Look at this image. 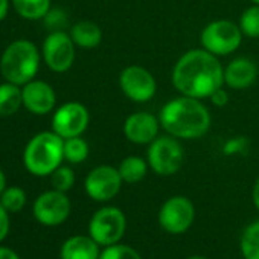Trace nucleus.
Wrapping results in <instances>:
<instances>
[{"mask_svg":"<svg viewBox=\"0 0 259 259\" xmlns=\"http://www.w3.org/2000/svg\"><path fill=\"white\" fill-rule=\"evenodd\" d=\"M171 79L182 95L204 99L224 85V67L206 49H191L176 63Z\"/></svg>","mask_w":259,"mask_h":259,"instance_id":"f257e3e1","label":"nucleus"},{"mask_svg":"<svg viewBox=\"0 0 259 259\" xmlns=\"http://www.w3.org/2000/svg\"><path fill=\"white\" fill-rule=\"evenodd\" d=\"M159 120L169 136L185 141L203 138L212 123L207 107L200 99L185 95L168 101L159 113Z\"/></svg>","mask_w":259,"mask_h":259,"instance_id":"f03ea898","label":"nucleus"},{"mask_svg":"<svg viewBox=\"0 0 259 259\" xmlns=\"http://www.w3.org/2000/svg\"><path fill=\"white\" fill-rule=\"evenodd\" d=\"M64 159V139L55 132L35 135L23 153L25 168L37 177L51 176Z\"/></svg>","mask_w":259,"mask_h":259,"instance_id":"7ed1b4c3","label":"nucleus"},{"mask_svg":"<svg viewBox=\"0 0 259 259\" xmlns=\"http://www.w3.org/2000/svg\"><path fill=\"white\" fill-rule=\"evenodd\" d=\"M40 67V52L29 40L13 41L0 58V72L8 82L25 85L32 81Z\"/></svg>","mask_w":259,"mask_h":259,"instance_id":"20e7f679","label":"nucleus"},{"mask_svg":"<svg viewBox=\"0 0 259 259\" xmlns=\"http://www.w3.org/2000/svg\"><path fill=\"white\" fill-rule=\"evenodd\" d=\"M147 162L157 176H174L185 163V150L179 139L159 136L148 145Z\"/></svg>","mask_w":259,"mask_h":259,"instance_id":"39448f33","label":"nucleus"},{"mask_svg":"<svg viewBox=\"0 0 259 259\" xmlns=\"http://www.w3.org/2000/svg\"><path fill=\"white\" fill-rule=\"evenodd\" d=\"M242 37L239 25L230 20H213L203 28L200 41L203 49L215 57H226L241 46Z\"/></svg>","mask_w":259,"mask_h":259,"instance_id":"423d86ee","label":"nucleus"},{"mask_svg":"<svg viewBox=\"0 0 259 259\" xmlns=\"http://www.w3.org/2000/svg\"><path fill=\"white\" fill-rule=\"evenodd\" d=\"M126 229V218L123 212L113 206H105L96 210L89 223V235L99 245L117 244Z\"/></svg>","mask_w":259,"mask_h":259,"instance_id":"0eeeda50","label":"nucleus"},{"mask_svg":"<svg viewBox=\"0 0 259 259\" xmlns=\"http://www.w3.org/2000/svg\"><path fill=\"white\" fill-rule=\"evenodd\" d=\"M120 92L133 102L144 104L154 98L157 82L153 73L142 66H128L119 73Z\"/></svg>","mask_w":259,"mask_h":259,"instance_id":"6e6552de","label":"nucleus"},{"mask_svg":"<svg viewBox=\"0 0 259 259\" xmlns=\"http://www.w3.org/2000/svg\"><path fill=\"white\" fill-rule=\"evenodd\" d=\"M195 207L192 201L183 195L168 198L159 210L160 227L172 235L185 233L194 223Z\"/></svg>","mask_w":259,"mask_h":259,"instance_id":"1a4fd4ad","label":"nucleus"},{"mask_svg":"<svg viewBox=\"0 0 259 259\" xmlns=\"http://www.w3.org/2000/svg\"><path fill=\"white\" fill-rule=\"evenodd\" d=\"M90 122V114L81 102H66L52 116V132L63 139L81 136Z\"/></svg>","mask_w":259,"mask_h":259,"instance_id":"9d476101","label":"nucleus"},{"mask_svg":"<svg viewBox=\"0 0 259 259\" xmlns=\"http://www.w3.org/2000/svg\"><path fill=\"white\" fill-rule=\"evenodd\" d=\"M75 43L70 34L63 31L51 32L43 41V58L48 67L54 72H67L75 61Z\"/></svg>","mask_w":259,"mask_h":259,"instance_id":"9b49d317","label":"nucleus"},{"mask_svg":"<svg viewBox=\"0 0 259 259\" xmlns=\"http://www.w3.org/2000/svg\"><path fill=\"white\" fill-rule=\"evenodd\" d=\"M70 200L66 192L60 191H48L37 197L34 201V217L43 226H60L70 215Z\"/></svg>","mask_w":259,"mask_h":259,"instance_id":"f8f14e48","label":"nucleus"},{"mask_svg":"<svg viewBox=\"0 0 259 259\" xmlns=\"http://www.w3.org/2000/svg\"><path fill=\"white\" fill-rule=\"evenodd\" d=\"M122 183L123 182L117 168H113L110 165H101L87 174L84 180V189L92 200L108 201L119 194Z\"/></svg>","mask_w":259,"mask_h":259,"instance_id":"ddd939ff","label":"nucleus"},{"mask_svg":"<svg viewBox=\"0 0 259 259\" xmlns=\"http://www.w3.org/2000/svg\"><path fill=\"white\" fill-rule=\"evenodd\" d=\"M160 128L159 116L148 111H136L125 119L123 135L130 142L136 145H150L159 138Z\"/></svg>","mask_w":259,"mask_h":259,"instance_id":"4468645a","label":"nucleus"},{"mask_svg":"<svg viewBox=\"0 0 259 259\" xmlns=\"http://www.w3.org/2000/svg\"><path fill=\"white\" fill-rule=\"evenodd\" d=\"M23 105L34 114L43 116L51 113L57 104V95L51 84L32 79L22 87Z\"/></svg>","mask_w":259,"mask_h":259,"instance_id":"2eb2a0df","label":"nucleus"},{"mask_svg":"<svg viewBox=\"0 0 259 259\" xmlns=\"http://www.w3.org/2000/svg\"><path fill=\"white\" fill-rule=\"evenodd\" d=\"M257 78V67L250 58H235L224 67V84L233 90L248 89Z\"/></svg>","mask_w":259,"mask_h":259,"instance_id":"dca6fc26","label":"nucleus"},{"mask_svg":"<svg viewBox=\"0 0 259 259\" xmlns=\"http://www.w3.org/2000/svg\"><path fill=\"white\" fill-rule=\"evenodd\" d=\"M99 244L89 235H75L67 238L60 250L61 259H99Z\"/></svg>","mask_w":259,"mask_h":259,"instance_id":"f3484780","label":"nucleus"},{"mask_svg":"<svg viewBox=\"0 0 259 259\" xmlns=\"http://www.w3.org/2000/svg\"><path fill=\"white\" fill-rule=\"evenodd\" d=\"M70 37L73 43L82 49H93L102 41V31L95 22L82 20L72 26Z\"/></svg>","mask_w":259,"mask_h":259,"instance_id":"a211bd4d","label":"nucleus"},{"mask_svg":"<svg viewBox=\"0 0 259 259\" xmlns=\"http://www.w3.org/2000/svg\"><path fill=\"white\" fill-rule=\"evenodd\" d=\"M148 166L150 165L145 159H142L139 156H128L119 163L117 171H119L123 183L135 185L145 179V176L148 172Z\"/></svg>","mask_w":259,"mask_h":259,"instance_id":"6ab92c4d","label":"nucleus"},{"mask_svg":"<svg viewBox=\"0 0 259 259\" xmlns=\"http://www.w3.org/2000/svg\"><path fill=\"white\" fill-rule=\"evenodd\" d=\"M23 105V93L20 85L13 82L0 84V116H11Z\"/></svg>","mask_w":259,"mask_h":259,"instance_id":"aec40b11","label":"nucleus"},{"mask_svg":"<svg viewBox=\"0 0 259 259\" xmlns=\"http://www.w3.org/2000/svg\"><path fill=\"white\" fill-rule=\"evenodd\" d=\"M17 14L26 20H40L51 11V0H11Z\"/></svg>","mask_w":259,"mask_h":259,"instance_id":"412c9836","label":"nucleus"},{"mask_svg":"<svg viewBox=\"0 0 259 259\" xmlns=\"http://www.w3.org/2000/svg\"><path fill=\"white\" fill-rule=\"evenodd\" d=\"M239 245L244 259H259V220L244 229Z\"/></svg>","mask_w":259,"mask_h":259,"instance_id":"4be33fe9","label":"nucleus"},{"mask_svg":"<svg viewBox=\"0 0 259 259\" xmlns=\"http://www.w3.org/2000/svg\"><path fill=\"white\" fill-rule=\"evenodd\" d=\"M87 157H89V144L81 136L64 139V159L69 163L72 165L82 163Z\"/></svg>","mask_w":259,"mask_h":259,"instance_id":"5701e85b","label":"nucleus"},{"mask_svg":"<svg viewBox=\"0 0 259 259\" xmlns=\"http://www.w3.org/2000/svg\"><path fill=\"white\" fill-rule=\"evenodd\" d=\"M239 29L244 37L259 38V5L247 8L239 17Z\"/></svg>","mask_w":259,"mask_h":259,"instance_id":"b1692460","label":"nucleus"},{"mask_svg":"<svg viewBox=\"0 0 259 259\" xmlns=\"http://www.w3.org/2000/svg\"><path fill=\"white\" fill-rule=\"evenodd\" d=\"M0 203L8 212H19L26 204V192L19 186H8L0 195Z\"/></svg>","mask_w":259,"mask_h":259,"instance_id":"393cba45","label":"nucleus"},{"mask_svg":"<svg viewBox=\"0 0 259 259\" xmlns=\"http://www.w3.org/2000/svg\"><path fill=\"white\" fill-rule=\"evenodd\" d=\"M51 183L55 191L60 192H67L73 188L75 185V172L69 166H58L52 174H51Z\"/></svg>","mask_w":259,"mask_h":259,"instance_id":"a878e982","label":"nucleus"},{"mask_svg":"<svg viewBox=\"0 0 259 259\" xmlns=\"http://www.w3.org/2000/svg\"><path fill=\"white\" fill-rule=\"evenodd\" d=\"M99 259H142V257L136 248L117 242L113 245H107L101 251Z\"/></svg>","mask_w":259,"mask_h":259,"instance_id":"bb28decb","label":"nucleus"},{"mask_svg":"<svg viewBox=\"0 0 259 259\" xmlns=\"http://www.w3.org/2000/svg\"><path fill=\"white\" fill-rule=\"evenodd\" d=\"M10 212L2 206V203H0V242H2L8 233H10Z\"/></svg>","mask_w":259,"mask_h":259,"instance_id":"cd10ccee","label":"nucleus"},{"mask_svg":"<svg viewBox=\"0 0 259 259\" xmlns=\"http://www.w3.org/2000/svg\"><path fill=\"white\" fill-rule=\"evenodd\" d=\"M209 99L212 101L213 105H217V107H224V105L229 102V95H227V92H226L223 87H220V89H217V90L209 96Z\"/></svg>","mask_w":259,"mask_h":259,"instance_id":"c85d7f7f","label":"nucleus"},{"mask_svg":"<svg viewBox=\"0 0 259 259\" xmlns=\"http://www.w3.org/2000/svg\"><path fill=\"white\" fill-rule=\"evenodd\" d=\"M0 259H22L13 248L0 247Z\"/></svg>","mask_w":259,"mask_h":259,"instance_id":"c756f323","label":"nucleus"},{"mask_svg":"<svg viewBox=\"0 0 259 259\" xmlns=\"http://www.w3.org/2000/svg\"><path fill=\"white\" fill-rule=\"evenodd\" d=\"M10 10V0H0V22H4L5 17L8 16Z\"/></svg>","mask_w":259,"mask_h":259,"instance_id":"7c9ffc66","label":"nucleus"},{"mask_svg":"<svg viewBox=\"0 0 259 259\" xmlns=\"http://www.w3.org/2000/svg\"><path fill=\"white\" fill-rule=\"evenodd\" d=\"M253 203H254L256 209L259 210V177H257V180L254 182V186H253Z\"/></svg>","mask_w":259,"mask_h":259,"instance_id":"2f4dec72","label":"nucleus"},{"mask_svg":"<svg viewBox=\"0 0 259 259\" xmlns=\"http://www.w3.org/2000/svg\"><path fill=\"white\" fill-rule=\"evenodd\" d=\"M8 186H7V177H5V172L0 169V195L4 194V191L7 189Z\"/></svg>","mask_w":259,"mask_h":259,"instance_id":"473e14b6","label":"nucleus"},{"mask_svg":"<svg viewBox=\"0 0 259 259\" xmlns=\"http://www.w3.org/2000/svg\"><path fill=\"white\" fill-rule=\"evenodd\" d=\"M188 259H207V257H204V256H191Z\"/></svg>","mask_w":259,"mask_h":259,"instance_id":"72a5a7b5","label":"nucleus"},{"mask_svg":"<svg viewBox=\"0 0 259 259\" xmlns=\"http://www.w3.org/2000/svg\"><path fill=\"white\" fill-rule=\"evenodd\" d=\"M251 2H253L254 5H259V0H251Z\"/></svg>","mask_w":259,"mask_h":259,"instance_id":"f704fd0d","label":"nucleus"}]
</instances>
